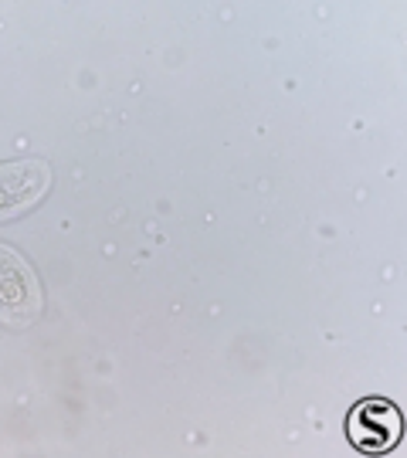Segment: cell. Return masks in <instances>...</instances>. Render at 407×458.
<instances>
[{
  "label": "cell",
  "instance_id": "7a4b0ae2",
  "mask_svg": "<svg viewBox=\"0 0 407 458\" xmlns=\"http://www.w3.org/2000/svg\"><path fill=\"white\" fill-rule=\"evenodd\" d=\"M51 191V166L38 157L0 164V221L21 217L38 208Z\"/></svg>",
  "mask_w": 407,
  "mask_h": 458
},
{
  "label": "cell",
  "instance_id": "3957f363",
  "mask_svg": "<svg viewBox=\"0 0 407 458\" xmlns=\"http://www.w3.org/2000/svg\"><path fill=\"white\" fill-rule=\"evenodd\" d=\"M401 421L404 418L391 401L367 397L346 414V435H350L353 448H360L363 455H384L401 442V431H404Z\"/></svg>",
  "mask_w": 407,
  "mask_h": 458
},
{
  "label": "cell",
  "instance_id": "6da1fadb",
  "mask_svg": "<svg viewBox=\"0 0 407 458\" xmlns=\"http://www.w3.org/2000/svg\"><path fill=\"white\" fill-rule=\"evenodd\" d=\"M45 312V293L28 259L11 245H0V327L28 329Z\"/></svg>",
  "mask_w": 407,
  "mask_h": 458
}]
</instances>
